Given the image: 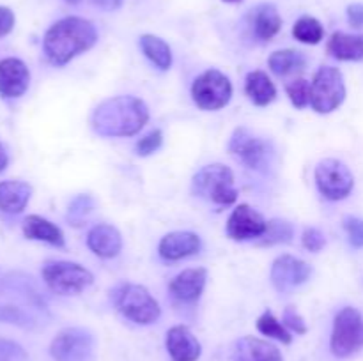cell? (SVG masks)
I'll return each mask as SVG.
<instances>
[{
  "label": "cell",
  "instance_id": "obj_1",
  "mask_svg": "<svg viewBox=\"0 0 363 361\" xmlns=\"http://www.w3.org/2000/svg\"><path fill=\"white\" fill-rule=\"evenodd\" d=\"M149 110L135 96L105 99L92 113V127L101 137H131L145 126Z\"/></svg>",
  "mask_w": 363,
  "mask_h": 361
},
{
  "label": "cell",
  "instance_id": "obj_2",
  "mask_svg": "<svg viewBox=\"0 0 363 361\" xmlns=\"http://www.w3.org/2000/svg\"><path fill=\"white\" fill-rule=\"evenodd\" d=\"M96 41L98 32L91 21L78 16H67L48 28L43 48L50 62L64 66L77 55L91 50Z\"/></svg>",
  "mask_w": 363,
  "mask_h": 361
},
{
  "label": "cell",
  "instance_id": "obj_3",
  "mask_svg": "<svg viewBox=\"0 0 363 361\" xmlns=\"http://www.w3.org/2000/svg\"><path fill=\"white\" fill-rule=\"evenodd\" d=\"M194 193L218 205H230L236 202L238 191L234 188V173L229 166L208 165L194 177Z\"/></svg>",
  "mask_w": 363,
  "mask_h": 361
},
{
  "label": "cell",
  "instance_id": "obj_4",
  "mask_svg": "<svg viewBox=\"0 0 363 361\" xmlns=\"http://www.w3.org/2000/svg\"><path fill=\"white\" fill-rule=\"evenodd\" d=\"M43 280L52 292L60 296H73L87 289L94 276L77 262L48 260L43 265Z\"/></svg>",
  "mask_w": 363,
  "mask_h": 361
},
{
  "label": "cell",
  "instance_id": "obj_5",
  "mask_svg": "<svg viewBox=\"0 0 363 361\" xmlns=\"http://www.w3.org/2000/svg\"><path fill=\"white\" fill-rule=\"evenodd\" d=\"M346 99V85L337 67L323 66L314 74L311 105L318 113H330L339 108Z\"/></svg>",
  "mask_w": 363,
  "mask_h": 361
},
{
  "label": "cell",
  "instance_id": "obj_6",
  "mask_svg": "<svg viewBox=\"0 0 363 361\" xmlns=\"http://www.w3.org/2000/svg\"><path fill=\"white\" fill-rule=\"evenodd\" d=\"M330 347L337 357H347L362 349L363 317L357 308L346 306L337 314Z\"/></svg>",
  "mask_w": 363,
  "mask_h": 361
},
{
  "label": "cell",
  "instance_id": "obj_7",
  "mask_svg": "<svg viewBox=\"0 0 363 361\" xmlns=\"http://www.w3.org/2000/svg\"><path fill=\"white\" fill-rule=\"evenodd\" d=\"M121 314L137 324H151L158 321L160 304L142 285H123L116 296Z\"/></svg>",
  "mask_w": 363,
  "mask_h": 361
},
{
  "label": "cell",
  "instance_id": "obj_8",
  "mask_svg": "<svg viewBox=\"0 0 363 361\" xmlns=\"http://www.w3.org/2000/svg\"><path fill=\"white\" fill-rule=\"evenodd\" d=\"M191 96L199 108L202 110H220L230 101L233 85L229 78L218 69H208L194 81Z\"/></svg>",
  "mask_w": 363,
  "mask_h": 361
},
{
  "label": "cell",
  "instance_id": "obj_9",
  "mask_svg": "<svg viewBox=\"0 0 363 361\" xmlns=\"http://www.w3.org/2000/svg\"><path fill=\"white\" fill-rule=\"evenodd\" d=\"M315 184L319 191L328 200H342L351 193L354 186V177L350 166L339 159H323L315 166Z\"/></svg>",
  "mask_w": 363,
  "mask_h": 361
},
{
  "label": "cell",
  "instance_id": "obj_10",
  "mask_svg": "<svg viewBox=\"0 0 363 361\" xmlns=\"http://www.w3.org/2000/svg\"><path fill=\"white\" fill-rule=\"evenodd\" d=\"M50 354L55 361H89L94 354V336L82 328H66L53 338Z\"/></svg>",
  "mask_w": 363,
  "mask_h": 361
},
{
  "label": "cell",
  "instance_id": "obj_11",
  "mask_svg": "<svg viewBox=\"0 0 363 361\" xmlns=\"http://www.w3.org/2000/svg\"><path fill=\"white\" fill-rule=\"evenodd\" d=\"M312 275V268L301 258L293 255H282L277 258L272 265V283L280 292L293 290L294 287L301 285Z\"/></svg>",
  "mask_w": 363,
  "mask_h": 361
},
{
  "label": "cell",
  "instance_id": "obj_12",
  "mask_svg": "<svg viewBox=\"0 0 363 361\" xmlns=\"http://www.w3.org/2000/svg\"><path fill=\"white\" fill-rule=\"evenodd\" d=\"M268 229V222L250 205L241 204L230 214L227 222V236L234 241H247L261 237Z\"/></svg>",
  "mask_w": 363,
  "mask_h": 361
},
{
  "label": "cell",
  "instance_id": "obj_13",
  "mask_svg": "<svg viewBox=\"0 0 363 361\" xmlns=\"http://www.w3.org/2000/svg\"><path fill=\"white\" fill-rule=\"evenodd\" d=\"M229 151L250 168H261L268 158V144L254 137L247 127H238L230 138Z\"/></svg>",
  "mask_w": 363,
  "mask_h": 361
},
{
  "label": "cell",
  "instance_id": "obj_14",
  "mask_svg": "<svg viewBox=\"0 0 363 361\" xmlns=\"http://www.w3.org/2000/svg\"><path fill=\"white\" fill-rule=\"evenodd\" d=\"M30 81V73L23 60L7 57L0 60V96L20 98L25 94Z\"/></svg>",
  "mask_w": 363,
  "mask_h": 361
},
{
  "label": "cell",
  "instance_id": "obj_15",
  "mask_svg": "<svg viewBox=\"0 0 363 361\" xmlns=\"http://www.w3.org/2000/svg\"><path fill=\"white\" fill-rule=\"evenodd\" d=\"M167 350L172 361H197L202 347L186 326H174L167 333Z\"/></svg>",
  "mask_w": 363,
  "mask_h": 361
},
{
  "label": "cell",
  "instance_id": "obj_16",
  "mask_svg": "<svg viewBox=\"0 0 363 361\" xmlns=\"http://www.w3.org/2000/svg\"><path fill=\"white\" fill-rule=\"evenodd\" d=\"M206 280H208V271L204 268L184 269L183 273H179L170 282L169 289L176 299L190 303V301H195L201 297L202 290L206 287Z\"/></svg>",
  "mask_w": 363,
  "mask_h": 361
},
{
  "label": "cell",
  "instance_id": "obj_17",
  "mask_svg": "<svg viewBox=\"0 0 363 361\" xmlns=\"http://www.w3.org/2000/svg\"><path fill=\"white\" fill-rule=\"evenodd\" d=\"M234 361H282V354L273 343L255 336H243L234 343Z\"/></svg>",
  "mask_w": 363,
  "mask_h": 361
},
{
  "label": "cell",
  "instance_id": "obj_18",
  "mask_svg": "<svg viewBox=\"0 0 363 361\" xmlns=\"http://www.w3.org/2000/svg\"><path fill=\"white\" fill-rule=\"evenodd\" d=\"M158 250L165 260H179L201 250V237L194 232H170L160 241Z\"/></svg>",
  "mask_w": 363,
  "mask_h": 361
},
{
  "label": "cell",
  "instance_id": "obj_19",
  "mask_svg": "<svg viewBox=\"0 0 363 361\" xmlns=\"http://www.w3.org/2000/svg\"><path fill=\"white\" fill-rule=\"evenodd\" d=\"M87 244L98 257L112 258L119 255L121 248H123V237L113 225L99 223L89 232Z\"/></svg>",
  "mask_w": 363,
  "mask_h": 361
},
{
  "label": "cell",
  "instance_id": "obj_20",
  "mask_svg": "<svg viewBox=\"0 0 363 361\" xmlns=\"http://www.w3.org/2000/svg\"><path fill=\"white\" fill-rule=\"evenodd\" d=\"M32 188L23 180H4L0 183V211L18 214L27 207Z\"/></svg>",
  "mask_w": 363,
  "mask_h": 361
},
{
  "label": "cell",
  "instance_id": "obj_21",
  "mask_svg": "<svg viewBox=\"0 0 363 361\" xmlns=\"http://www.w3.org/2000/svg\"><path fill=\"white\" fill-rule=\"evenodd\" d=\"M23 236L32 241H43L52 246H64L62 230L52 222L38 214H30L23 222Z\"/></svg>",
  "mask_w": 363,
  "mask_h": 361
},
{
  "label": "cell",
  "instance_id": "obj_22",
  "mask_svg": "<svg viewBox=\"0 0 363 361\" xmlns=\"http://www.w3.org/2000/svg\"><path fill=\"white\" fill-rule=\"evenodd\" d=\"M328 53L339 60H362L363 59V35H351L346 32H335L330 38Z\"/></svg>",
  "mask_w": 363,
  "mask_h": 361
},
{
  "label": "cell",
  "instance_id": "obj_23",
  "mask_svg": "<svg viewBox=\"0 0 363 361\" xmlns=\"http://www.w3.org/2000/svg\"><path fill=\"white\" fill-rule=\"evenodd\" d=\"M245 92L257 106H266L275 99L277 88L264 71H252L245 81Z\"/></svg>",
  "mask_w": 363,
  "mask_h": 361
},
{
  "label": "cell",
  "instance_id": "obj_24",
  "mask_svg": "<svg viewBox=\"0 0 363 361\" xmlns=\"http://www.w3.org/2000/svg\"><path fill=\"white\" fill-rule=\"evenodd\" d=\"M282 28V18H280L279 11L269 4H262L255 9L254 14V30L255 35L262 41L275 38L279 30Z\"/></svg>",
  "mask_w": 363,
  "mask_h": 361
},
{
  "label": "cell",
  "instance_id": "obj_25",
  "mask_svg": "<svg viewBox=\"0 0 363 361\" xmlns=\"http://www.w3.org/2000/svg\"><path fill=\"white\" fill-rule=\"evenodd\" d=\"M305 64H307V59H305L303 53L296 52V50H279V52L272 53L268 59L269 69L279 76L301 71Z\"/></svg>",
  "mask_w": 363,
  "mask_h": 361
},
{
  "label": "cell",
  "instance_id": "obj_26",
  "mask_svg": "<svg viewBox=\"0 0 363 361\" xmlns=\"http://www.w3.org/2000/svg\"><path fill=\"white\" fill-rule=\"evenodd\" d=\"M140 48L145 53L149 60L152 64L160 67V69H169L170 64H172V52H170V46L167 45L163 39H160L158 35L152 34H144L140 38Z\"/></svg>",
  "mask_w": 363,
  "mask_h": 361
},
{
  "label": "cell",
  "instance_id": "obj_27",
  "mask_svg": "<svg viewBox=\"0 0 363 361\" xmlns=\"http://www.w3.org/2000/svg\"><path fill=\"white\" fill-rule=\"evenodd\" d=\"M293 35L298 41L305 42V45H318L323 39V35H325V28H323V25L315 18L301 16L294 23Z\"/></svg>",
  "mask_w": 363,
  "mask_h": 361
},
{
  "label": "cell",
  "instance_id": "obj_28",
  "mask_svg": "<svg viewBox=\"0 0 363 361\" xmlns=\"http://www.w3.org/2000/svg\"><path fill=\"white\" fill-rule=\"evenodd\" d=\"M257 329L262 333V335L269 336V338L279 340V342H282V343L293 342V336H291V333L287 331L286 326L280 324V322L277 321V317L272 314V311H264V314L259 317Z\"/></svg>",
  "mask_w": 363,
  "mask_h": 361
},
{
  "label": "cell",
  "instance_id": "obj_29",
  "mask_svg": "<svg viewBox=\"0 0 363 361\" xmlns=\"http://www.w3.org/2000/svg\"><path fill=\"white\" fill-rule=\"evenodd\" d=\"M261 244H277V243H287L293 237V227L287 222H280V219H273L268 223V229L262 234Z\"/></svg>",
  "mask_w": 363,
  "mask_h": 361
},
{
  "label": "cell",
  "instance_id": "obj_30",
  "mask_svg": "<svg viewBox=\"0 0 363 361\" xmlns=\"http://www.w3.org/2000/svg\"><path fill=\"white\" fill-rule=\"evenodd\" d=\"M286 91H287V96H289L291 103H293L296 108H305V106L311 103L312 85L308 84L305 78H298V80L287 84Z\"/></svg>",
  "mask_w": 363,
  "mask_h": 361
},
{
  "label": "cell",
  "instance_id": "obj_31",
  "mask_svg": "<svg viewBox=\"0 0 363 361\" xmlns=\"http://www.w3.org/2000/svg\"><path fill=\"white\" fill-rule=\"evenodd\" d=\"M92 209H94V200L91 195H78L77 198H73L69 209H67V218H69L71 225H80L82 219L87 218Z\"/></svg>",
  "mask_w": 363,
  "mask_h": 361
},
{
  "label": "cell",
  "instance_id": "obj_32",
  "mask_svg": "<svg viewBox=\"0 0 363 361\" xmlns=\"http://www.w3.org/2000/svg\"><path fill=\"white\" fill-rule=\"evenodd\" d=\"M162 142H163L162 131L160 130L151 131V133H147L145 137H142L140 140L137 142V152L140 156L152 154L155 151H158L160 145H162Z\"/></svg>",
  "mask_w": 363,
  "mask_h": 361
},
{
  "label": "cell",
  "instance_id": "obj_33",
  "mask_svg": "<svg viewBox=\"0 0 363 361\" xmlns=\"http://www.w3.org/2000/svg\"><path fill=\"white\" fill-rule=\"evenodd\" d=\"M344 229L350 234L351 244L357 248H363V219L354 218V216H346L344 218Z\"/></svg>",
  "mask_w": 363,
  "mask_h": 361
},
{
  "label": "cell",
  "instance_id": "obj_34",
  "mask_svg": "<svg viewBox=\"0 0 363 361\" xmlns=\"http://www.w3.org/2000/svg\"><path fill=\"white\" fill-rule=\"evenodd\" d=\"M27 357L25 350L11 340L0 338V360L2 361H23Z\"/></svg>",
  "mask_w": 363,
  "mask_h": 361
},
{
  "label": "cell",
  "instance_id": "obj_35",
  "mask_svg": "<svg viewBox=\"0 0 363 361\" xmlns=\"http://www.w3.org/2000/svg\"><path fill=\"white\" fill-rule=\"evenodd\" d=\"M326 244L325 234L315 227H308L303 232V246L311 251H321Z\"/></svg>",
  "mask_w": 363,
  "mask_h": 361
},
{
  "label": "cell",
  "instance_id": "obj_36",
  "mask_svg": "<svg viewBox=\"0 0 363 361\" xmlns=\"http://www.w3.org/2000/svg\"><path fill=\"white\" fill-rule=\"evenodd\" d=\"M284 324L289 329H293V331H296L298 335H305L307 333V324H305L301 315L296 311V308L293 306H287L286 311H284Z\"/></svg>",
  "mask_w": 363,
  "mask_h": 361
},
{
  "label": "cell",
  "instance_id": "obj_37",
  "mask_svg": "<svg viewBox=\"0 0 363 361\" xmlns=\"http://www.w3.org/2000/svg\"><path fill=\"white\" fill-rule=\"evenodd\" d=\"M0 322H9V324L27 326V315L14 306H0Z\"/></svg>",
  "mask_w": 363,
  "mask_h": 361
},
{
  "label": "cell",
  "instance_id": "obj_38",
  "mask_svg": "<svg viewBox=\"0 0 363 361\" xmlns=\"http://www.w3.org/2000/svg\"><path fill=\"white\" fill-rule=\"evenodd\" d=\"M14 27V13L9 7L0 6V38L9 34Z\"/></svg>",
  "mask_w": 363,
  "mask_h": 361
},
{
  "label": "cell",
  "instance_id": "obj_39",
  "mask_svg": "<svg viewBox=\"0 0 363 361\" xmlns=\"http://www.w3.org/2000/svg\"><path fill=\"white\" fill-rule=\"evenodd\" d=\"M347 20H350L351 27H363V4H351V6L347 7Z\"/></svg>",
  "mask_w": 363,
  "mask_h": 361
},
{
  "label": "cell",
  "instance_id": "obj_40",
  "mask_svg": "<svg viewBox=\"0 0 363 361\" xmlns=\"http://www.w3.org/2000/svg\"><path fill=\"white\" fill-rule=\"evenodd\" d=\"M92 2L105 11H116L123 6V0H92Z\"/></svg>",
  "mask_w": 363,
  "mask_h": 361
},
{
  "label": "cell",
  "instance_id": "obj_41",
  "mask_svg": "<svg viewBox=\"0 0 363 361\" xmlns=\"http://www.w3.org/2000/svg\"><path fill=\"white\" fill-rule=\"evenodd\" d=\"M7 165H9V156H7L6 147L0 142V172H4L7 168Z\"/></svg>",
  "mask_w": 363,
  "mask_h": 361
},
{
  "label": "cell",
  "instance_id": "obj_42",
  "mask_svg": "<svg viewBox=\"0 0 363 361\" xmlns=\"http://www.w3.org/2000/svg\"><path fill=\"white\" fill-rule=\"evenodd\" d=\"M66 2H69V4H73V6H77V4H80L82 0H66Z\"/></svg>",
  "mask_w": 363,
  "mask_h": 361
},
{
  "label": "cell",
  "instance_id": "obj_43",
  "mask_svg": "<svg viewBox=\"0 0 363 361\" xmlns=\"http://www.w3.org/2000/svg\"><path fill=\"white\" fill-rule=\"evenodd\" d=\"M223 2H240V0H223Z\"/></svg>",
  "mask_w": 363,
  "mask_h": 361
},
{
  "label": "cell",
  "instance_id": "obj_44",
  "mask_svg": "<svg viewBox=\"0 0 363 361\" xmlns=\"http://www.w3.org/2000/svg\"><path fill=\"white\" fill-rule=\"evenodd\" d=\"M0 361H2V360H0Z\"/></svg>",
  "mask_w": 363,
  "mask_h": 361
}]
</instances>
